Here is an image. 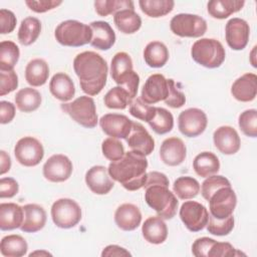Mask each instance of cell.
<instances>
[{"instance_id":"1","label":"cell","mask_w":257,"mask_h":257,"mask_svg":"<svg viewBox=\"0 0 257 257\" xmlns=\"http://www.w3.org/2000/svg\"><path fill=\"white\" fill-rule=\"evenodd\" d=\"M73 69L82 91L87 95H96L104 87L108 67L98 53L94 51L78 53L73 60Z\"/></svg>"},{"instance_id":"2","label":"cell","mask_w":257,"mask_h":257,"mask_svg":"<svg viewBox=\"0 0 257 257\" xmlns=\"http://www.w3.org/2000/svg\"><path fill=\"white\" fill-rule=\"evenodd\" d=\"M148 160L146 156L133 151L124 153L123 157L111 162L107 168L110 178L126 189L137 191L144 188L147 179Z\"/></svg>"},{"instance_id":"3","label":"cell","mask_w":257,"mask_h":257,"mask_svg":"<svg viewBox=\"0 0 257 257\" xmlns=\"http://www.w3.org/2000/svg\"><path fill=\"white\" fill-rule=\"evenodd\" d=\"M110 75L118 86L124 88L134 100L138 93L140 76L133 69V60L126 52H117L110 62Z\"/></svg>"},{"instance_id":"4","label":"cell","mask_w":257,"mask_h":257,"mask_svg":"<svg viewBox=\"0 0 257 257\" xmlns=\"http://www.w3.org/2000/svg\"><path fill=\"white\" fill-rule=\"evenodd\" d=\"M145 200L163 220H170L177 213L179 202L175 194L166 186L154 185L146 188Z\"/></svg>"},{"instance_id":"5","label":"cell","mask_w":257,"mask_h":257,"mask_svg":"<svg viewBox=\"0 0 257 257\" xmlns=\"http://www.w3.org/2000/svg\"><path fill=\"white\" fill-rule=\"evenodd\" d=\"M192 58L207 68L221 66L225 60L226 52L222 43L213 38H201L191 48Z\"/></svg>"},{"instance_id":"6","label":"cell","mask_w":257,"mask_h":257,"mask_svg":"<svg viewBox=\"0 0 257 257\" xmlns=\"http://www.w3.org/2000/svg\"><path fill=\"white\" fill-rule=\"evenodd\" d=\"M55 39L63 46L79 47L90 43L92 31L89 25L77 20H65L54 31Z\"/></svg>"},{"instance_id":"7","label":"cell","mask_w":257,"mask_h":257,"mask_svg":"<svg viewBox=\"0 0 257 257\" xmlns=\"http://www.w3.org/2000/svg\"><path fill=\"white\" fill-rule=\"evenodd\" d=\"M60 107L74 121L84 127L92 128L97 124L95 103L93 98L88 95L79 96L72 102H63Z\"/></svg>"},{"instance_id":"8","label":"cell","mask_w":257,"mask_h":257,"mask_svg":"<svg viewBox=\"0 0 257 257\" xmlns=\"http://www.w3.org/2000/svg\"><path fill=\"white\" fill-rule=\"evenodd\" d=\"M51 218L57 227L69 229L81 220V209L74 200L61 198L52 204Z\"/></svg>"},{"instance_id":"9","label":"cell","mask_w":257,"mask_h":257,"mask_svg":"<svg viewBox=\"0 0 257 257\" xmlns=\"http://www.w3.org/2000/svg\"><path fill=\"white\" fill-rule=\"evenodd\" d=\"M171 31L180 37H201L207 31V22L196 14L180 13L175 15L170 22Z\"/></svg>"},{"instance_id":"10","label":"cell","mask_w":257,"mask_h":257,"mask_svg":"<svg viewBox=\"0 0 257 257\" xmlns=\"http://www.w3.org/2000/svg\"><path fill=\"white\" fill-rule=\"evenodd\" d=\"M14 155L19 164L25 167L37 166L44 157L42 144L33 137L20 139L14 148Z\"/></svg>"},{"instance_id":"11","label":"cell","mask_w":257,"mask_h":257,"mask_svg":"<svg viewBox=\"0 0 257 257\" xmlns=\"http://www.w3.org/2000/svg\"><path fill=\"white\" fill-rule=\"evenodd\" d=\"M210 214L216 219L231 216L237 204V197L231 186L218 189L208 200Z\"/></svg>"},{"instance_id":"12","label":"cell","mask_w":257,"mask_h":257,"mask_svg":"<svg viewBox=\"0 0 257 257\" xmlns=\"http://www.w3.org/2000/svg\"><path fill=\"white\" fill-rule=\"evenodd\" d=\"M208 124L206 113L197 107L183 110L178 117V127L182 135L188 138H195L204 133Z\"/></svg>"},{"instance_id":"13","label":"cell","mask_w":257,"mask_h":257,"mask_svg":"<svg viewBox=\"0 0 257 257\" xmlns=\"http://www.w3.org/2000/svg\"><path fill=\"white\" fill-rule=\"evenodd\" d=\"M179 215L186 228L191 232L203 230L209 220V213L206 207L195 201H186L183 203Z\"/></svg>"},{"instance_id":"14","label":"cell","mask_w":257,"mask_h":257,"mask_svg":"<svg viewBox=\"0 0 257 257\" xmlns=\"http://www.w3.org/2000/svg\"><path fill=\"white\" fill-rule=\"evenodd\" d=\"M73 166L71 161L64 155L51 156L43 165V176L52 183H61L69 179Z\"/></svg>"},{"instance_id":"15","label":"cell","mask_w":257,"mask_h":257,"mask_svg":"<svg viewBox=\"0 0 257 257\" xmlns=\"http://www.w3.org/2000/svg\"><path fill=\"white\" fill-rule=\"evenodd\" d=\"M250 35V27L244 19L231 18L225 27L227 44L233 50H242L246 47Z\"/></svg>"},{"instance_id":"16","label":"cell","mask_w":257,"mask_h":257,"mask_svg":"<svg viewBox=\"0 0 257 257\" xmlns=\"http://www.w3.org/2000/svg\"><path fill=\"white\" fill-rule=\"evenodd\" d=\"M169 93L168 79L161 73L150 75L142 89L141 98L148 104H155L165 100Z\"/></svg>"},{"instance_id":"17","label":"cell","mask_w":257,"mask_h":257,"mask_svg":"<svg viewBox=\"0 0 257 257\" xmlns=\"http://www.w3.org/2000/svg\"><path fill=\"white\" fill-rule=\"evenodd\" d=\"M99 125L102 132L115 139H124L128 137L133 121L124 114L106 113L99 119Z\"/></svg>"},{"instance_id":"18","label":"cell","mask_w":257,"mask_h":257,"mask_svg":"<svg viewBox=\"0 0 257 257\" xmlns=\"http://www.w3.org/2000/svg\"><path fill=\"white\" fill-rule=\"evenodd\" d=\"M126 143L131 148V151L143 156L151 155L155 149V141L153 137L143 124L136 121H133L131 133L126 138Z\"/></svg>"},{"instance_id":"19","label":"cell","mask_w":257,"mask_h":257,"mask_svg":"<svg viewBox=\"0 0 257 257\" xmlns=\"http://www.w3.org/2000/svg\"><path fill=\"white\" fill-rule=\"evenodd\" d=\"M215 147L224 155L236 154L241 146V140L237 131L230 125H222L213 134Z\"/></svg>"},{"instance_id":"20","label":"cell","mask_w":257,"mask_h":257,"mask_svg":"<svg viewBox=\"0 0 257 257\" xmlns=\"http://www.w3.org/2000/svg\"><path fill=\"white\" fill-rule=\"evenodd\" d=\"M187 155V149L184 142L177 138L172 137L166 139L160 148V158L164 164L175 167L181 165Z\"/></svg>"},{"instance_id":"21","label":"cell","mask_w":257,"mask_h":257,"mask_svg":"<svg viewBox=\"0 0 257 257\" xmlns=\"http://www.w3.org/2000/svg\"><path fill=\"white\" fill-rule=\"evenodd\" d=\"M85 183L90 191L96 195H105L113 188L108 171L103 166H93L85 174Z\"/></svg>"},{"instance_id":"22","label":"cell","mask_w":257,"mask_h":257,"mask_svg":"<svg viewBox=\"0 0 257 257\" xmlns=\"http://www.w3.org/2000/svg\"><path fill=\"white\" fill-rule=\"evenodd\" d=\"M231 93L239 101L249 102L257 94V76L254 73H245L238 77L231 86Z\"/></svg>"},{"instance_id":"23","label":"cell","mask_w":257,"mask_h":257,"mask_svg":"<svg viewBox=\"0 0 257 257\" xmlns=\"http://www.w3.org/2000/svg\"><path fill=\"white\" fill-rule=\"evenodd\" d=\"M114 222L119 229L123 231H133L140 226L142 222V213L134 204H121L115 210Z\"/></svg>"},{"instance_id":"24","label":"cell","mask_w":257,"mask_h":257,"mask_svg":"<svg viewBox=\"0 0 257 257\" xmlns=\"http://www.w3.org/2000/svg\"><path fill=\"white\" fill-rule=\"evenodd\" d=\"M92 31L90 45L99 50H108L115 42V33L105 21H93L89 24Z\"/></svg>"},{"instance_id":"25","label":"cell","mask_w":257,"mask_h":257,"mask_svg":"<svg viewBox=\"0 0 257 257\" xmlns=\"http://www.w3.org/2000/svg\"><path fill=\"white\" fill-rule=\"evenodd\" d=\"M24 219L20 227L22 232L35 233L40 231L46 223V212L40 205L26 204L23 206Z\"/></svg>"},{"instance_id":"26","label":"cell","mask_w":257,"mask_h":257,"mask_svg":"<svg viewBox=\"0 0 257 257\" xmlns=\"http://www.w3.org/2000/svg\"><path fill=\"white\" fill-rule=\"evenodd\" d=\"M24 219L23 207L15 203L0 204V229L10 231L20 228Z\"/></svg>"},{"instance_id":"27","label":"cell","mask_w":257,"mask_h":257,"mask_svg":"<svg viewBox=\"0 0 257 257\" xmlns=\"http://www.w3.org/2000/svg\"><path fill=\"white\" fill-rule=\"evenodd\" d=\"M49 90L55 98L63 102L70 100L75 94L74 83L69 75L64 72H57L52 76L49 82Z\"/></svg>"},{"instance_id":"28","label":"cell","mask_w":257,"mask_h":257,"mask_svg":"<svg viewBox=\"0 0 257 257\" xmlns=\"http://www.w3.org/2000/svg\"><path fill=\"white\" fill-rule=\"evenodd\" d=\"M142 233L146 241L151 244H162L168 237V227L162 218L149 217L143 224Z\"/></svg>"},{"instance_id":"29","label":"cell","mask_w":257,"mask_h":257,"mask_svg":"<svg viewBox=\"0 0 257 257\" xmlns=\"http://www.w3.org/2000/svg\"><path fill=\"white\" fill-rule=\"evenodd\" d=\"M49 76L47 62L41 58L30 60L25 67V79L31 86H41L46 83Z\"/></svg>"},{"instance_id":"30","label":"cell","mask_w":257,"mask_h":257,"mask_svg":"<svg viewBox=\"0 0 257 257\" xmlns=\"http://www.w3.org/2000/svg\"><path fill=\"white\" fill-rule=\"evenodd\" d=\"M244 5V0H212L208 2L207 10L213 18L225 19L240 11Z\"/></svg>"},{"instance_id":"31","label":"cell","mask_w":257,"mask_h":257,"mask_svg":"<svg viewBox=\"0 0 257 257\" xmlns=\"http://www.w3.org/2000/svg\"><path fill=\"white\" fill-rule=\"evenodd\" d=\"M193 168L198 176L208 178L218 173L220 170V162L215 154L211 152H203L195 157Z\"/></svg>"},{"instance_id":"32","label":"cell","mask_w":257,"mask_h":257,"mask_svg":"<svg viewBox=\"0 0 257 257\" xmlns=\"http://www.w3.org/2000/svg\"><path fill=\"white\" fill-rule=\"evenodd\" d=\"M144 59L150 67H163L169 59V50L161 41H152L144 49Z\"/></svg>"},{"instance_id":"33","label":"cell","mask_w":257,"mask_h":257,"mask_svg":"<svg viewBox=\"0 0 257 257\" xmlns=\"http://www.w3.org/2000/svg\"><path fill=\"white\" fill-rule=\"evenodd\" d=\"M113 22L116 28L124 34H133L142 26V19L135 10L124 9L113 15Z\"/></svg>"},{"instance_id":"34","label":"cell","mask_w":257,"mask_h":257,"mask_svg":"<svg viewBox=\"0 0 257 257\" xmlns=\"http://www.w3.org/2000/svg\"><path fill=\"white\" fill-rule=\"evenodd\" d=\"M26 240L16 234L7 235L0 242V252L5 257H21L27 253Z\"/></svg>"},{"instance_id":"35","label":"cell","mask_w":257,"mask_h":257,"mask_svg":"<svg viewBox=\"0 0 257 257\" xmlns=\"http://www.w3.org/2000/svg\"><path fill=\"white\" fill-rule=\"evenodd\" d=\"M41 32V22L36 17H26L21 21L18 30V40L24 45H31L36 41Z\"/></svg>"},{"instance_id":"36","label":"cell","mask_w":257,"mask_h":257,"mask_svg":"<svg viewBox=\"0 0 257 257\" xmlns=\"http://www.w3.org/2000/svg\"><path fill=\"white\" fill-rule=\"evenodd\" d=\"M15 103L18 109L23 112L34 111L41 104V94L32 87H24L17 91Z\"/></svg>"},{"instance_id":"37","label":"cell","mask_w":257,"mask_h":257,"mask_svg":"<svg viewBox=\"0 0 257 257\" xmlns=\"http://www.w3.org/2000/svg\"><path fill=\"white\" fill-rule=\"evenodd\" d=\"M141 10L149 17H163L174 9L175 2L173 0H140Z\"/></svg>"},{"instance_id":"38","label":"cell","mask_w":257,"mask_h":257,"mask_svg":"<svg viewBox=\"0 0 257 257\" xmlns=\"http://www.w3.org/2000/svg\"><path fill=\"white\" fill-rule=\"evenodd\" d=\"M151 128L158 135H165L174 126L173 114L164 107H155L152 118L148 121Z\"/></svg>"},{"instance_id":"39","label":"cell","mask_w":257,"mask_h":257,"mask_svg":"<svg viewBox=\"0 0 257 257\" xmlns=\"http://www.w3.org/2000/svg\"><path fill=\"white\" fill-rule=\"evenodd\" d=\"M18 46L10 40L0 43V71H11L19 59Z\"/></svg>"},{"instance_id":"40","label":"cell","mask_w":257,"mask_h":257,"mask_svg":"<svg viewBox=\"0 0 257 257\" xmlns=\"http://www.w3.org/2000/svg\"><path fill=\"white\" fill-rule=\"evenodd\" d=\"M200 184L193 177L185 176L178 178L173 185L174 193L182 200L195 198L200 193Z\"/></svg>"},{"instance_id":"41","label":"cell","mask_w":257,"mask_h":257,"mask_svg":"<svg viewBox=\"0 0 257 257\" xmlns=\"http://www.w3.org/2000/svg\"><path fill=\"white\" fill-rule=\"evenodd\" d=\"M94 8L99 16L104 17L124 9L135 10V5L132 0H97L94 1Z\"/></svg>"},{"instance_id":"42","label":"cell","mask_w":257,"mask_h":257,"mask_svg":"<svg viewBox=\"0 0 257 257\" xmlns=\"http://www.w3.org/2000/svg\"><path fill=\"white\" fill-rule=\"evenodd\" d=\"M132 101L133 99L127 91L120 86L110 88L103 97V102L106 107L113 109H124L132 103Z\"/></svg>"},{"instance_id":"43","label":"cell","mask_w":257,"mask_h":257,"mask_svg":"<svg viewBox=\"0 0 257 257\" xmlns=\"http://www.w3.org/2000/svg\"><path fill=\"white\" fill-rule=\"evenodd\" d=\"M238 124L242 133L250 138L257 137V110L246 109L239 115Z\"/></svg>"},{"instance_id":"44","label":"cell","mask_w":257,"mask_h":257,"mask_svg":"<svg viewBox=\"0 0 257 257\" xmlns=\"http://www.w3.org/2000/svg\"><path fill=\"white\" fill-rule=\"evenodd\" d=\"M234 228V218L229 216L225 219H216L211 214L207 223V230L209 233L216 236H225L231 233Z\"/></svg>"},{"instance_id":"45","label":"cell","mask_w":257,"mask_h":257,"mask_svg":"<svg viewBox=\"0 0 257 257\" xmlns=\"http://www.w3.org/2000/svg\"><path fill=\"white\" fill-rule=\"evenodd\" d=\"M101 151L103 156L111 162L120 160L125 153L122 144L117 139L111 137L105 139L102 142Z\"/></svg>"},{"instance_id":"46","label":"cell","mask_w":257,"mask_h":257,"mask_svg":"<svg viewBox=\"0 0 257 257\" xmlns=\"http://www.w3.org/2000/svg\"><path fill=\"white\" fill-rule=\"evenodd\" d=\"M231 186L229 180L220 175H212L208 177L203 183L201 187V194L205 200H209V198L220 188Z\"/></svg>"},{"instance_id":"47","label":"cell","mask_w":257,"mask_h":257,"mask_svg":"<svg viewBox=\"0 0 257 257\" xmlns=\"http://www.w3.org/2000/svg\"><path fill=\"white\" fill-rule=\"evenodd\" d=\"M155 107L144 102L141 97H137L130 104V113L134 117L148 122L154 114Z\"/></svg>"},{"instance_id":"48","label":"cell","mask_w":257,"mask_h":257,"mask_svg":"<svg viewBox=\"0 0 257 257\" xmlns=\"http://www.w3.org/2000/svg\"><path fill=\"white\" fill-rule=\"evenodd\" d=\"M245 256L244 253L235 249L230 243L228 242H215L209 253L208 257H231V256Z\"/></svg>"},{"instance_id":"49","label":"cell","mask_w":257,"mask_h":257,"mask_svg":"<svg viewBox=\"0 0 257 257\" xmlns=\"http://www.w3.org/2000/svg\"><path fill=\"white\" fill-rule=\"evenodd\" d=\"M168 85H169V93L167 98L164 100L165 103L173 108L182 107L186 102L185 94L177 88L174 79L172 78L168 79Z\"/></svg>"},{"instance_id":"50","label":"cell","mask_w":257,"mask_h":257,"mask_svg":"<svg viewBox=\"0 0 257 257\" xmlns=\"http://www.w3.org/2000/svg\"><path fill=\"white\" fill-rule=\"evenodd\" d=\"M18 86V76L14 70L0 72V95L4 96Z\"/></svg>"},{"instance_id":"51","label":"cell","mask_w":257,"mask_h":257,"mask_svg":"<svg viewBox=\"0 0 257 257\" xmlns=\"http://www.w3.org/2000/svg\"><path fill=\"white\" fill-rule=\"evenodd\" d=\"M16 16L15 14L7 9H0V33L7 34L11 33L16 26Z\"/></svg>"},{"instance_id":"52","label":"cell","mask_w":257,"mask_h":257,"mask_svg":"<svg viewBox=\"0 0 257 257\" xmlns=\"http://www.w3.org/2000/svg\"><path fill=\"white\" fill-rule=\"evenodd\" d=\"M25 4L28 8L36 13H44L48 10H52L62 4V1L56 0H26Z\"/></svg>"},{"instance_id":"53","label":"cell","mask_w":257,"mask_h":257,"mask_svg":"<svg viewBox=\"0 0 257 257\" xmlns=\"http://www.w3.org/2000/svg\"><path fill=\"white\" fill-rule=\"evenodd\" d=\"M216 240L209 237L198 238L192 245V253L196 257H208V253Z\"/></svg>"},{"instance_id":"54","label":"cell","mask_w":257,"mask_h":257,"mask_svg":"<svg viewBox=\"0 0 257 257\" xmlns=\"http://www.w3.org/2000/svg\"><path fill=\"white\" fill-rule=\"evenodd\" d=\"M19 190L18 183L13 178H1L0 180V198H12Z\"/></svg>"},{"instance_id":"55","label":"cell","mask_w":257,"mask_h":257,"mask_svg":"<svg viewBox=\"0 0 257 257\" xmlns=\"http://www.w3.org/2000/svg\"><path fill=\"white\" fill-rule=\"evenodd\" d=\"M15 116V105L6 100L0 101V122L2 124L9 123Z\"/></svg>"},{"instance_id":"56","label":"cell","mask_w":257,"mask_h":257,"mask_svg":"<svg viewBox=\"0 0 257 257\" xmlns=\"http://www.w3.org/2000/svg\"><path fill=\"white\" fill-rule=\"evenodd\" d=\"M154 185H162V186H166L169 187V179L167 178V176L163 173L160 172H150L147 173V179H146V183L144 188H148L150 186H154Z\"/></svg>"},{"instance_id":"57","label":"cell","mask_w":257,"mask_h":257,"mask_svg":"<svg viewBox=\"0 0 257 257\" xmlns=\"http://www.w3.org/2000/svg\"><path fill=\"white\" fill-rule=\"evenodd\" d=\"M132 254L124 248L118 245H108L106 246L102 252V257H111V256H131Z\"/></svg>"},{"instance_id":"58","label":"cell","mask_w":257,"mask_h":257,"mask_svg":"<svg viewBox=\"0 0 257 257\" xmlns=\"http://www.w3.org/2000/svg\"><path fill=\"white\" fill-rule=\"evenodd\" d=\"M11 168L10 156L5 151H0V175L9 172Z\"/></svg>"},{"instance_id":"59","label":"cell","mask_w":257,"mask_h":257,"mask_svg":"<svg viewBox=\"0 0 257 257\" xmlns=\"http://www.w3.org/2000/svg\"><path fill=\"white\" fill-rule=\"evenodd\" d=\"M35 255H43V256H51V253L47 252V251H34L32 253L29 254V256H35Z\"/></svg>"},{"instance_id":"60","label":"cell","mask_w":257,"mask_h":257,"mask_svg":"<svg viewBox=\"0 0 257 257\" xmlns=\"http://www.w3.org/2000/svg\"><path fill=\"white\" fill-rule=\"evenodd\" d=\"M255 51H256V46H254L253 47V50H252V52H251V57H250V61H251V63H252V66L253 67H256L257 65H256V61L254 60V58H255Z\"/></svg>"}]
</instances>
